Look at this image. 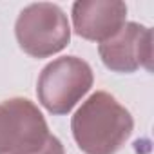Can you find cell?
I'll list each match as a JSON object with an SVG mask.
<instances>
[{"mask_svg": "<svg viewBox=\"0 0 154 154\" xmlns=\"http://www.w3.org/2000/svg\"><path fill=\"white\" fill-rule=\"evenodd\" d=\"M71 131L85 154H116L134 131V118L116 96L93 93L71 118Z\"/></svg>", "mask_w": 154, "mask_h": 154, "instance_id": "1", "label": "cell"}, {"mask_svg": "<svg viewBox=\"0 0 154 154\" xmlns=\"http://www.w3.org/2000/svg\"><path fill=\"white\" fill-rule=\"evenodd\" d=\"M0 154H65L42 111L27 98L0 102Z\"/></svg>", "mask_w": 154, "mask_h": 154, "instance_id": "2", "label": "cell"}, {"mask_svg": "<svg viewBox=\"0 0 154 154\" xmlns=\"http://www.w3.org/2000/svg\"><path fill=\"white\" fill-rule=\"evenodd\" d=\"M93 67L78 56H60L49 62L36 82V96L54 116L69 114L93 87Z\"/></svg>", "mask_w": 154, "mask_h": 154, "instance_id": "3", "label": "cell"}, {"mask_svg": "<svg viewBox=\"0 0 154 154\" xmlns=\"http://www.w3.org/2000/svg\"><path fill=\"white\" fill-rule=\"evenodd\" d=\"M15 36L26 54L49 58L69 45L71 26L60 6L36 2L20 11L15 22Z\"/></svg>", "mask_w": 154, "mask_h": 154, "instance_id": "4", "label": "cell"}, {"mask_svg": "<svg viewBox=\"0 0 154 154\" xmlns=\"http://www.w3.org/2000/svg\"><path fill=\"white\" fill-rule=\"evenodd\" d=\"M98 54L103 65L120 74H131L138 69L152 71V29L125 22V26L109 40L98 45Z\"/></svg>", "mask_w": 154, "mask_h": 154, "instance_id": "5", "label": "cell"}, {"mask_svg": "<svg viewBox=\"0 0 154 154\" xmlns=\"http://www.w3.org/2000/svg\"><path fill=\"white\" fill-rule=\"evenodd\" d=\"M72 27L84 40L105 42L127 20V6L120 0H78L72 4Z\"/></svg>", "mask_w": 154, "mask_h": 154, "instance_id": "6", "label": "cell"}]
</instances>
